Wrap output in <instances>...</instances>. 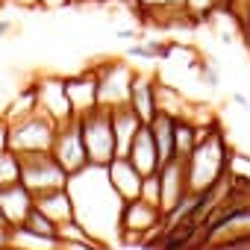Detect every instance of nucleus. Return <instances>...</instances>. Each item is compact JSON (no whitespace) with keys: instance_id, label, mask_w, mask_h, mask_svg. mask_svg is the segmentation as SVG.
Segmentation results:
<instances>
[{"instance_id":"nucleus-20","label":"nucleus","mask_w":250,"mask_h":250,"mask_svg":"<svg viewBox=\"0 0 250 250\" xmlns=\"http://www.w3.org/2000/svg\"><path fill=\"white\" fill-rule=\"evenodd\" d=\"M9 183H21V156L12 147L0 150V186Z\"/></svg>"},{"instance_id":"nucleus-27","label":"nucleus","mask_w":250,"mask_h":250,"mask_svg":"<svg viewBox=\"0 0 250 250\" xmlns=\"http://www.w3.org/2000/svg\"><path fill=\"white\" fill-rule=\"evenodd\" d=\"M9 30H12V24H9V21H0V39H3Z\"/></svg>"},{"instance_id":"nucleus-6","label":"nucleus","mask_w":250,"mask_h":250,"mask_svg":"<svg viewBox=\"0 0 250 250\" xmlns=\"http://www.w3.org/2000/svg\"><path fill=\"white\" fill-rule=\"evenodd\" d=\"M50 153H53V159L65 168L68 177H74V174H80L83 168H88V153H85V145H83V136H80L77 118H68V121L56 124V136H53Z\"/></svg>"},{"instance_id":"nucleus-22","label":"nucleus","mask_w":250,"mask_h":250,"mask_svg":"<svg viewBox=\"0 0 250 250\" xmlns=\"http://www.w3.org/2000/svg\"><path fill=\"white\" fill-rule=\"evenodd\" d=\"M200 80H203L209 88H218V85H221V74H218L215 62H200Z\"/></svg>"},{"instance_id":"nucleus-1","label":"nucleus","mask_w":250,"mask_h":250,"mask_svg":"<svg viewBox=\"0 0 250 250\" xmlns=\"http://www.w3.org/2000/svg\"><path fill=\"white\" fill-rule=\"evenodd\" d=\"M229 147L224 142V133L218 127H209L200 133L194 150L183 159L186 162V177H188V188L191 191H206L212 186H218L227 174H229Z\"/></svg>"},{"instance_id":"nucleus-10","label":"nucleus","mask_w":250,"mask_h":250,"mask_svg":"<svg viewBox=\"0 0 250 250\" xmlns=\"http://www.w3.org/2000/svg\"><path fill=\"white\" fill-rule=\"evenodd\" d=\"M106 180L112 186V191L127 203V200H136L142 197V186H145V174L130 162V156H112L106 165Z\"/></svg>"},{"instance_id":"nucleus-23","label":"nucleus","mask_w":250,"mask_h":250,"mask_svg":"<svg viewBox=\"0 0 250 250\" xmlns=\"http://www.w3.org/2000/svg\"><path fill=\"white\" fill-rule=\"evenodd\" d=\"M9 147V121L6 115H0V150Z\"/></svg>"},{"instance_id":"nucleus-9","label":"nucleus","mask_w":250,"mask_h":250,"mask_svg":"<svg viewBox=\"0 0 250 250\" xmlns=\"http://www.w3.org/2000/svg\"><path fill=\"white\" fill-rule=\"evenodd\" d=\"M33 91H36V106L44 115H50L56 124L77 118L71 109L68 91H65V77H42L39 83H33Z\"/></svg>"},{"instance_id":"nucleus-25","label":"nucleus","mask_w":250,"mask_h":250,"mask_svg":"<svg viewBox=\"0 0 250 250\" xmlns=\"http://www.w3.org/2000/svg\"><path fill=\"white\" fill-rule=\"evenodd\" d=\"M232 100H235V103H238L241 109H250V100H247V97H244L241 91H232Z\"/></svg>"},{"instance_id":"nucleus-13","label":"nucleus","mask_w":250,"mask_h":250,"mask_svg":"<svg viewBox=\"0 0 250 250\" xmlns=\"http://www.w3.org/2000/svg\"><path fill=\"white\" fill-rule=\"evenodd\" d=\"M65 91H68V100H71V109L74 115H85L97 106V77L94 71L88 74H80V77H65Z\"/></svg>"},{"instance_id":"nucleus-12","label":"nucleus","mask_w":250,"mask_h":250,"mask_svg":"<svg viewBox=\"0 0 250 250\" xmlns=\"http://www.w3.org/2000/svg\"><path fill=\"white\" fill-rule=\"evenodd\" d=\"M127 156H130V162H133L145 177H150V174L159 171L162 159H159V150H156V142H153V133H150L147 124H142V127L136 130V136H133V142H130V147H127Z\"/></svg>"},{"instance_id":"nucleus-11","label":"nucleus","mask_w":250,"mask_h":250,"mask_svg":"<svg viewBox=\"0 0 250 250\" xmlns=\"http://www.w3.org/2000/svg\"><path fill=\"white\" fill-rule=\"evenodd\" d=\"M33 206H36V197L24 183L0 186V212H3L6 227H21Z\"/></svg>"},{"instance_id":"nucleus-3","label":"nucleus","mask_w":250,"mask_h":250,"mask_svg":"<svg viewBox=\"0 0 250 250\" xmlns=\"http://www.w3.org/2000/svg\"><path fill=\"white\" fill-rule=\"evenodd\" d=\"M77 124H80V136H83V145L88 153V165L103 168L118 153L115 130H112V112L106 106H94L91 112L77 115Z\"/></svg>"},{"instance_id":"nucleus-15","label":"nucleus","mask_w":250,"mask_h":250,"mask_svg":"<svg viewBox=\"0 0 250 250\" xmlns=\"http://www.w3.org/2000/svg\"><path fill=\"white\" fill-rule=\"evenodd\" d=\"M109 112H112V130H115V145H118L115 156H127V147H130L136 130L142 127V118L130 109V103H121Z\"/></svg>"},{"instance_id":"nucleus-28","label":"nucleus","mask_w":250,"mask_h":250,"mask_svg":"<svg viewBox=\"0 0 250 250\" xmlns=\"http://www.w3.org/2000/svg\"><path fill=\"white\" fill-rule=\"evenodd\" d=\"M0 227H6V221H3V212H0Z\"/></svg>"},{"instance_id":"nucleus-5","label":"nucleus","mask_w":250,"mask_h":250,"mask_svg":"<svg viewBox=\"0 0 250 250\" xmlns=\"http://www.w3.org/2000/svg\"><path fill=\"white\" fill-rule=\"evenodd\" d=\"M21 183L36 194L42 191H53V188H65L68 186V174L65 168L53 159L50 150L42 153H24L21 156Z\"/></svg>"},{"instance_id":"nucleus-17","label":"nucleus","mask_w":250,"mask_h":250,"mask_svg":"<svg viewBox=\"0 0 250 250\" xmlns=\"http://www.w3.org/2000/svg\"><path fill=\"white\" fill-rule=\"evenodd\" d=\"M147 127L153 133V142H156V150H159V159H174V127H177V118L168 115V112H156L150 121H147Z\"/></svg>"},{"instance_id":"nucleus-2","label":"nucleus","mask_w":250,"mask_h":250,"mask_svg":"<svg viewBox=\"0 0 250 250\" xmlns=\"http://www.w3.org/2000/svg\"><path fill=\"white\" fill-rule=\"evenodd\" d=\"M9 121V147L24 156V153H42L53 147V136H56V121L50 115H44L39 106L27 115L18 118H6Z\"/></svg>"},{"instance_id":"nucleus-21","label":"nucleus","mask_w":250,"mask_h":250,"mask_svg":"<svg viewBox=\"0 0 250 250\" xmlns=\"http://www.w3.org/2000/svg\"><path fill=\"white\" fill-rule=\"evenodd\" d=\"M168 50H171V47L150 42V44H133V47L127 50V56H133V59H159V56H168Z\"/></svg>"},{"instance_id":"nucleus-18","label":"nucleus","mask_w":250,"mask_h":250,"mask_svg":"<svg viewBox=\"0 0 250 250\" xmlns=\"http://www.w3.org/2000/svg\"><path fill=\"white\" fill-rule=\"evenodd\" d=\"M200 133H203V130L197 127L188 115H180V118H177V127H174V153H177L180 159H186V156L194 150Z\"/></svg>"},{"instance_id":"nucleus-19","label":"nucleus","mask_w":250,"mask_h":250,"mask_svg":"<svg viewBox=\"0 0 250 250\" xmlns=\"http://www.w3.org/2000/svg\"><path fill=\"white\" fill-rule=\"evenodd\" d=\"M27 232H33V235H42V238H50V241H59V224L56 221H50L39 206H33L30 209V215L24 218V224H21Z\"/></svg>"},{"instance_id":"nucleus-16","label":"nucleus","mask_w":250,"mask_h":250,"mask_svg":"<svg viewBox=\"0 0 250 250\" xmlns=\"http://www.w3.org/2000/svg\"><path fill=\"white\" fill-rule=\"evenodd\" d=\"M36 206H39L50 221H56L59 227L68 224V221H74V200H71L68 186H65V188H53V191L36 194Z\"/></svg>"},{"instance_id":"nucleus-7","label":"nucleus","mask_w":250,"mask_h":250,"mask_svg":"<svg viewBox=\"0 0 250 250\" xmlns=\"http://www.w3.org/2000/svg\"><path fill=\"white\" fill-rule=\"evenodd\" d=\"M94 77H97V106L115 109L130 100V85L136 74L124 62H109L100 71H94Z\"/></svg>"},{"instance_id":"nucleus-14","label":"nucleus","mask_w":250,"mask_h":250,"mask_svg":"<svg viewBox=\"0 0 250 250\" xmlns=\"http://www.w3.org/2000/svg\"><path fill=\"white\" fill-rule=\"evenodd\" d=\"M130 109L142 118V124H147L159 109H156V83L150 77H142L136 74L133 77V85H130Z\"/></svg>"},{"instance_id":"nucleus-24","label":"nucleus","mask_w":250,"mask_h":250,"mask_svg":"<svg viewBox=\"0 0 250 250\" xmlns=\"http://www.w3.org/2000/svg\"><path fill=\"white\" fill-rule=\"evenodd\" d=\"M9 238H12V227H0V247L9 244Z\"/></svg>"},{"instance_id":"nucleus-8","label":"nucleus","mask_w":250,"mask_h":250,"mask_svg":"<svg viewBox=\"0 0 250 250\" xmlns=\"http://www.w3.org/2000/svg\"><path fill=\"white\" fill-rule=\"evenodd\" d=\"M156 183H159V209L168 215L171 209H177L183 203V197L191 191L188 188V177H186V162L180 156L165 159L156 171Z\"/></svg>"},{"instance_id":"nucleus-4","label":"nucleus","mask_w":250,"mask_h":250,"mask_svg":"<svg viewBox=\"0 0 250 250\" xmlns=\"http://www.w3.org/2000/svg\"><path fill=\"white\" fill-rule=\"evenodd\" d=\"M162 224H165V212L145 197L127 200L118 215V232L124 241H145V238L156 235L162 229Z\"/></svg>"},{"instance_id":"nucleus-26","label":"nucleus","mask_w":250,"mask_h":250,"mask_svg":"<svg viewBox=\"0 0 250 250\" xmlns=\"http://www.w3.org/2000/svg\"><path fill=\"white\" fill-rule=\"evenodd\" d=\"M118 39H124V42H133V39H136V30H121V33H118Z\"/></svg>"}]
</instances>
